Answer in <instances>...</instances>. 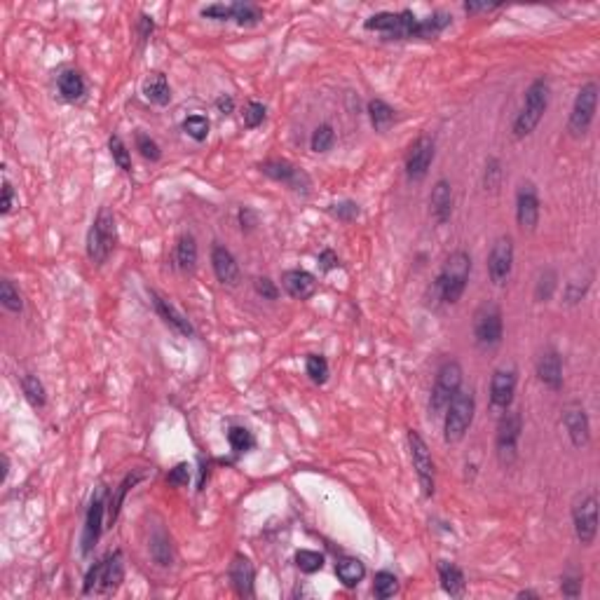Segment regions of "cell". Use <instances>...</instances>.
<instances>
[{
  "label": "cell",
  "mask_w": 600,
  "mask_h": 600,
  "mask_svg": "<svg viewBox=\"0 0 600 600\" xmlns=\"http://www.w3.org/2000/svg\"><path fill=\"white\" fill-rule=\"evenodd\" d=\"M469 274H472V258L467 251H452L436 277L434 294L445 305H455L465 296Z\"/></svg>",
  "instance_id": "obj_1"
},
{
  "label": "cell",
  "mask_w": 600,
  "mask_h": 600,
  "mask_svg": "<svg viewBox=\"0 0 600 600\" xmlns=\"http://www.w3.org/2000/svg\"><path fill=\"white\" fill-rule=\"evenodd\" d=\"M546 109H549V82L544 78H537L530 82V87L523 99V106L511 125L513 138H526L537 129V125L542 122Z\"/></svg>",
  "instance_id": "obj_2"
},
{
  "label": "cell",
  "mask_w": 600,
  "mask_h": 600,
  "mask_svg": "<svg viewBox=\"0 0 600 600\" xmlns=\"http://www.w3.org/2000/svg\"><path fill=\"white\" fill-rule=\"evenodd\" d=\"M474 413H476V399L472 389H460L452 401L448 404V409L443 411L445 420H443V438L445 443H457L462 441L465 434L469 432L474 422Z\"/></svg>",
  "instance_id": "obj_3"
},
{
  "label": "cell",
  "mask_w": 600,
  "mask_h": 600,
  "mask_svg": "<svg viewBox=\"0 0 600 600\" xmlns=\"http://www.w3.org/2000/svg\"><path fill=\"white\" fill-rule=\"evenodd\" d=\"M118 242V228H115V216L111 209H104L96 213L94 223H91L89 233H87V256L91 258V263L104 265L109 256L115 249Z\"/></svg>",
  "instance_id": "obj_4"
},
{
  "label": "cell",
  "mask_w": 600,
  "mask_h": 600,
  "mask_svg": "<svg viewBox=\"0 0 600 600\" xmlns=\"http://www.w3.org/2000/svg\"><path fill=\"white\" fill-rule=\"evenodd\" d=\"M125 579V565H122V553L115 551L109 558H104L101 563H96L84 577L82 594H113Z\"/></svg>",
  "instance_id": "obj_5"
},
{
  "label": "cell",
  "mask_w": 600,
  "mask_h": 600,
  "mask_svg": "<svg viewBox=\"0 0 600 600\" xmlns=\"http://www.w3.org/2000/svg\"><path fill=\"white\" fill-rule=\"evenodd\" d=\"M460 389H462V366L450 359L436 373L432 396H429V411L434 415H443V411L448 409V404Z\"/></svg>",
  "instance_id": "obj_6"
},
{
  "label": "cell",
  "mask_w": 600,
  "mask_h": 600,
  "mask_svg": "<svg viewBox=\"0 0 600 600\" xmlns=\"http://www.w3.org/2000/svg\"><path fill=\"white\" fill-rule=\"evenodd\" d=\"M504 338V319L502 310L495 303H483L474 312V340L483 350H492Z\"/></svg>",
  "instance_id": "obj_7"
},
{
  "label": "cell",
  "mask_w": 600,
  "mask_h": 600,
  "mask_svg": "<svg viewBox=\"0 0 600 600\" xmlns=\"http://www.w3.org/2000/svg\"><path fill=\"white\" fill-rule=\"evenodd\" d=\"M418 24H420V19L415 17L411 10H401V12L373 14L371 19H366L364 26L368 30H378V33L396 38V40H409V38H415V28H418Z\"/></svg>",
  "instance_id": "obj_8"
},
{
  "label": "cell",
  "mask_w": 600,
  "mask_h": 600,
  "mask_svg": "<svg viewBox=\"0 0 600 600\" xmlns=\"http://www.w3.org/2000/svg\"><path fill=\"white\" fill-rule=\"evenodd\" d=\"M572 523H574V535L584 546H591L596 542L598 535V502L596 495L591 492H582L574 497L572 502Z\"/></svg>",
  "instance_id": "obj_9"
},
{
  "label": "cell",
  "mask_w": 600,
  "mask_h": 600,
  "mask_svg": "<svg viewBox=\"0 0 600 600\" xmlns=\"http://www.w3.org/2000/svg\"><path fill=\"white\" fill-rule=\"evenodd\" d=\"M596 109H598V84L587 82L579 91H577L570 122H567V129H570L572 136H584L589 132L591 125H594Z\"/></svg>",
  "instance_id": "obj_10"
},
{
  "label": "cell",
  "mask_w": 600,
  "mask_h": 600,
  "mask_svg": "<svg viewBox=\"0 0 600 600\" xmlns=\"http://www.w3.org/2000/svg\"><path fill=\"white\" fill-rule=\"evenodd\" d=\"M409 448H411V460L415 467V474H418L422 495L432 497L434 495V486H436V472H434V460L432 452H429L425 438H422L418 432H409Z\"/></svg>",
  "instance_id": "obj_11"
},
{
  "label": "cell",
  "mask_w": 600,
  "mask_h": 600,
  "mask_svg": "<svg viewBox=\"0 0 600 600\" xmlns=\"http://www.w3.org/2000/svg\"><path fill=\"white\" fill-rule=\"evenodd\" d=\"M523 432V420L518 413H509L506 411L502 415L497 425V436H495V448H497V457L502 465H511L516 460L518 452V438Z\"/></svg>",
  "instance_id": "obj_12"
},
{
  "label": "cell",
  "mask_w": 600,
  "mask_h": 600,
  "mask_svg": "<svg viewBox=\"0 0 600 600\" xmlns=\"http://www.w3.org/2000/svg\"><path fill=\"white\" fill-rule=\"evenodd\" d=\"M513 270V240L509 235L497 237L488 253V277L495 287H502Z\"/></svg>",
  "instance_id": "obj_13"
},
{
  "label": "cell",
  "mask_w": 600,
  "mask_h": 600,
  "mask_svg": "<svg viewBox=\"0 0 600 600\" xmlns=\"http://www.w3.org/2000/svg\"><path fill=\"white\" fill-rule=\"evenodd\" d=\"M434 162V138L420 136L415 138L409 155H406V174L411 181H422Z\"/></svg>",
  "instance_id": "obj_14"
},
{
  "label": "cell",
  "mask_w": 600,
  "mask_h": 600,
  "mask_svg": "<svg viewBox=\"0 0 600 600\" xmlns=\"http://www.w3.org/2000/svg\"><path fill=\"white\" fill-rule=\"evenodd\" d=\"M516 221L523 230H533L540 223V195H537L535 183H521V188L516 192Z\"/></svg>",
  "instance_id": "obj_15"
},
{
  "label": "cell",
  "mask_w": 600,
  "mask_h": 600,
  "mask_svg": "<svg viewBox=\"0 0 600 600\" xmlns=\"http://www.w3.org/2000/svg\"><path fill=\"white\" fill-rule=\"evenodd\" d=\"M260 172L265 176H270L274 181H282L291 186L294 190H303L307 192L310 188V179H307V174L303 169H298L296 165H291L289 160H265L263 165H260Z\"/></svg>",
  "instance_id": "obj_16"
},
{
  "label": "cell",
  "mask_w": 600,
  "mask_h": 600,
  "mask_svg": "<svg viewBox=\"0 0 600 600\" xmlns=\"http://www.w3.org/2000/svg\"><path fill=\"white\" fill-rule=\"evenodd\" d=\"M516 371L513 368H497L490 378V404L499 411H509L513 394H516Z\"/></svg>",
  "instance_id": "obj_17"
},
{
  "label": "cell",
  "mask_w": 600,
  "mask_h": 600,
  "mask_svg": "<svg viewBox=\"0 0 600 600\" xmlns=\"http://www.w3.org/2000/svg\"><path fill=\"white\" fill-rule=\"evenodd\" d=\"M563 425L567 429V436L574 448H584L591 441V425H589V415L584 411L582 404H570L563 411Z\"/></svg>",
  "instance_id": "obj_18"
},
{
  "label": "cell",
  "mask_w": 600,
  "mask_h": 600,
  "mask_svg": "<svg viewBox=\"0 0 600 600\" xmlns=\"http://www.w3.org/2000/svg\"><path fill=\"white\" fill-rule=\"evenodd\" d=\"M211 267L221 284H226V287H237V282H240V265H237V258L233 256V251H230L228 246L213 244Z\"/></svg>",
  "instance_id": "obj_19"
},
{
  "label": "cell",
  "mask_w": 600,
  "mask_h": 600,
  "mask_svg": "<svg viewBox=\"0 0 600 600\" xmlns=\"http://www.w3.org/2000/svg\"><path fill=\"white\" fill-rule=\"evenodd\" d=\"M429 211L438 226H445L452 216V188L445 179H438L429 195Z\"/></svg>",
  "instance_id": "obj_20"
},
{
  "label": "cell",
  "mask_w": 600,
  "mask_h": 600,
  "mask_svg": "<svg viewBox=\"0 0 600 600\" xmlns=\"http://www.w3.org/2000/svg\"><path fill=\"white\" fill-rule=\"evenodd\" d=\"M230 582H233V589L237 596L242 598H251L253 596V582H256V572H253L251 560L237 553L230 563Z\"/></svg>",
  "instance_id": "obj_21"
},
{
  "label": "cell",
  "mask_w": 600,
  "mask_h": 600,
  "mask_svg": "<svg viewBox=\"0 0 600 600\" xmlns=\"http://www.w3.org/2000/svg\"><path fill=\"white\" fill-rule=\"evenodd\" d=\"M101 523H104V490L96 492V497L91 499L87 521H84V535H82V551L89 553L91 546L99 542L101 535Z\"/></svg>",
  "instance_id": "obj_22"
},
{
  "label": "cell",
  "mask_w": 600,
  "mask_h": 600,
  "mask_svg": "<svg viewBox=\"0 0 600 600\" xmlns=\"http://www.w3.org/2000/svg\"><path fill=\"white\" fill-rule=\"evenodd\" d=\"M537 378L542 380L551 391H558L563 387V364H560L558 352L546 350L544 355L537 359Z\"/></svg>",
  "instance_id": "obj_23"
},
{
  "label": "cell",
  "mask_w": 600,
  "mask_h": 600,
  "mask_svg": "<svg viewBox=\"0 0 600 600\" xmlns=\"http://www.w3.org/2000/svg\"><path fill=\"white\" fill-rule=\"evenodd\" d=\"M282 287L287 289L289 296L305 300L317 291V279L305 270H287L282 274Z\"/></svg>",
  "instance_id": "obj_24"
},
{
  "label": "cell",
  "mask_w": 600,
  "mask_h": 600,
  "mask_svg": "<svg viewBox=\"0 0 600 600\" xmlns=\"http://www.w3.org/2000/svg\"><path fill=\"white\" fill-rule=\"evenodd\" d=\"M150 298H152V305H155V310H157V314L160 317H162L165 321L172 328H176L179 330V333H183V335H192V326H190V321L183 317V314L176 310V307L169 303L167 298H162V296H157L155 291H150Z\"/></svg>",
  "instance_id": "obj_25"
},
{
  "label": "cell",
  "mask_w": 600,
  "mask_h": 600,
  "mask_svg": "<svg viewBox=\"0 0 600 600\" xmlns=\"http://www.w3.org/2000/svg\"><path fill=\"white\" fill-rule=\"evenodd\" d=\"M438 579H441V587L448 596H452V598L465 596L467 582H465L462 570H460L457 565L448 563V560H441V563H438Z\"/></svg>",
  "instance_id": "obj_26"
},
{
  "label": "cell",
  "mask_w": 600,
  "mask_h": 600,
  "mask_svg": "<svg viewBox=\"0 0 600 600\" xmlns=\"http://www.w3.org/2000/svg\"><path fill=\"white\" fill-rule=\"evenodd\" d=\"M143 96L155 106H167L172 101V87L162 73H152L143 82Z\"/></svg>",
  "instance_id": "obj_27"
},
{
  "label": "cell",
  "mask_w": 600,
  "mask_h": 600,
  "mask_svg": "<svg viewBox=\"0 0 600 600\" xmlns=\"http://www.w3.org/2000/svg\"><path fill=\"white\" fill-rule=\"evenodd\" d=\"M335 574H338V579L345 584V587L352 589V587H357V584L366 577V567L357 558H343V560H338Z\"/></svg>",
  "instance_id": "obj_28"
},
{
  "label": "cell",
  "mask_w": 600,
  "mask_h": 600,
  "mask_svg": "<svg viewBox=\"0 0 600 600\" xmlns=\"http://www.w3.org/2000/svg\"><path fill=\"white\" fill-rule=\"evenodd\" d=\"M197 263V242L192 235H181L176 242V265L183 272H190Z\"/></svg>",
  "instance_id": "obj_29"
},
{
  "label": "cell",
  "mask_w": 600,
  "mask_h": 600,
  "mask_svg": "<svg viewBox=\"0 0 600 600\" xmlns=\"http://www.w3.org/2000/svg\"><path fill=\"white\" fill-rule=\"evenodd\" d=\"M59 94L66 101H78L84 96V80L78 71H64L59 75Z\"/></svg>",
  "instance_id": "obj_30"
},
{
  "label": "cell",
  "mask_w": 600,
  "mask_h": 600,
  "mask_svg": "<svg viewBox=\"0 0 600 600\" xmlns=\"http://www.w3.org/2000/svg\"><path fill=\"white\" fill-rule=\"evenodd\" d=\"M368 118H371L373 127L382 132V129H387L391 122H394V109H391L389 104H384L382 99H373L371 104H368Z\"/></svg>",
  "instance_id": "obj_31"
},
{
  "label": "cell",
  "mask_w": 600,
  "mask_h": 600,
  "mask_svg": "<svg viewBox=\"0 0 600 600\" xmlns=\"http://www.w3.org/2000/svg\"><path fill=\"white\" fill-rule=\"evenodd\" d=\"M21 389H24L26 401L33 406V409H43L48 404V391H45L43 382L35 378V375H24L21 378Z\"/></svg>",
  "instance_id": "obj_32"
},
{
  "label": "cell",
  "mask_w": 600,
  "mask_h": 600,
  "mask_svg": "<svg viewBox=\"0 0 600 600\" xmlns=\"http://www.w3.org/2000/svg\"><path fill=\"white\" fill-rule=\"evenodd\" d=\"M138 481H141V474H129V476H125V481H122L120 486L115 488L113 497H111V506H109V518H111V523L118 521L120 509H122V502H125V495L129 492V488L136 486Z\"/></svg>",
  "instance_id": "obj_33"
},
{
  "label": "cell",
  "mask_w": 600,
  "mask_h": 600,
  "mask_svg": "<svg viewBox=\"0 0 600 600\" xmlns=\"http://www.w3.org/2000/svg\"><path fill=\"white\" fill-rule=\"evenodd\" d=\"M448 24H450V17H448V14L436 12V14H432V17L420 19L418 28H415V38H436Z\"/></svg>",
  "instance_id": "obj_34"
},
{
  "label": "cell",
  "mask_w": 600,
  "mask_h": 600,
  "mask_svg": "<svg viewBox=\"0 0 600 600\" xmlns=\"http://www.w3.org/2000/svg\"><path fill=\"white\" fill-rule=\"evenodd\" d=\"M558 289V274L556 270H551V267H546V270L540 272L537 277V284H535V298L544 303V300H549L553 296V291Z\"/></svg>",
  "instance_id": "obj_35"
},
{
  "label": "cell",
  "mask_w": 600,
  "mask_h": 600,
  "mask_svg": "<svg viewBox=\"0 0 600 600\" xmlns=\"http://www.w3.org/2000/svg\"><path fill=\"white\" fill-rule=\"evenodd\" d=\"M0 303H3L5 310L12 312V314H19L21 310H24L21 294L14 289V284L10 279H3V284H0Z\"/></svg>",
  "instance_id": "obj_36"
},
{
  "label": "cell",
  "mask_w": 600,
  "mask_h": 600,
  "mask_svg": "<svg viewBox=\"0 0 600 600\" xmlns=\"http://www.w3.org/2000/svg\"><path fill=\"white\" fill-rule=\"evenodd\" d=\"M296 565H298V570L305 572V574L319 572L321 567H324V556H321L319 551L300 549V551L296 553Z\"/></svg>",
  "instance_id": "obj_37"
},
{
  "label": "cell",
  "mask_w": 600,
  "mask_h": 600,
  "mask_svg": "<svg viewBox=\"0 0 600 600\" xmlns=\"http://www.w3.org/2000/svg\"><path fill=\"white\" fill-rule=\"evenodd\" d=\"M233 19H235L240 26H253V24H258V21L263 19V12H260L256 5H249V3H233Z\"/></svg>",
  "instance_id": "obj_38"
},
{
  "label": "cell",
  "mask_w": 600,
  "mask_h": 600,
  "mask_svg": "<svg viewBox=\"0 0 600 600\" xmlns=\"http://www.w3.org/2000/svg\"><path fill=\"white\" fill-rule=\"evenodd\" d=\"M150 553L157 565H162V567L172 565V544H169V537L165 533H157L150 540Z\"/></svg>",
  "instance_id": "obj_39"
},
{
  "label": "cell",
  "mask_w": 600,
  "mask_h": 600,
  "mask_svg": "<svg viewBox=\"0 0 600 600\" xmlns=\"http://www.w3.org/2000/svg\"><path fill=\"white\" fill-rule=\"evenodd\" d=\"M373 591H375V596L382 598V600H387L391 596H396L399 594V579L391 572H378L375 574V584H373Z\"/></svg>",
  "instance_id": "obj_40"
},
{
  "label": "cell",
  "mask_w": 600,
  "mask_h": 600,
  "mask_svg": "<svg viewBox=\"0 0 600 600\" xmlns=\"http://www.w3.org/2000/svg\"><path fill=\"white\" fill-rule=\"evenodd\" d=\"M333 143H335V132H333V127H330V125H319L312 132L310 145H312L314 152H326V150L333 148Z\"/></svg>",
  "instance_id": "obj_41"
},
{
  "label": "cell",
  "mask_w": 600,
  "mask_h": 600,
  "mask_svg": "<svg viewBox=\"0 0 600 600\" xmlns=\"http://www.w3.org/2000/svg\"><path fill=\"white\" fill-rule=\"evenodd\" d=\"M109 148H111V155H113V162L118 165L122 172H132V155H129V150H127V145L125 141L115 134L111 136V141H109Z\"/></svg>",
  "instance_id": "obj_42"
},
{
  "label": "cell",
  "mask_w": 600,
  "mask_h": 600,
  "mask_svg": "<svg viewBox=\"0 0 600 600\" xmlns=\"http://www.w3.org/2000/svg\"><path fill=\"white\" fill-rule=\"evenodd\" d=\"M502 183V162L497 157H488L486 169H483V188L488 192H497Z\"/></svg>",
  "instance_id": "obj_43"
},
{
  "label": "cell",
  "mask_w": 600,
  "mask_h": 600,
  "mask_svg": "<svg viewBox=\"0 0 600 600\" xmlns=\"http://www.w3.org/2000/svg\"><path fill=\"white\" fill-rule=\"evenodd\" d=\"M183 132L190 138H195V141H204L206 134H209V120L204 115H190V118L183 120Z\"/></svg>",
  "instance_id": "obj_44"
},
{
  "label": "cell",
  "mask_w": 600,
  "mask_h": 600,
  "mask_svg": "<svg viewBox=\"0 0 600 600\" xmlns=\"http://www.w3.org/2000/svg\"><path fill=\"white\" fill-rule=\"evenodd\" d=\"M228 441H230V445H233L235 452H246V450L253 448L256 438H253V434L249 432V429H244V427H233V429L228 432Z\"/></svg>",
  "instance_id": "obj_45"
},
{
  "label": "cell",
  "mask_w": 600,
  "mask_h": 600,
  "mask_svg": "<svg viewBox=\"0 0 600 600\" xmlns=\"http://www.w3.org/2000/svg\"><path fill=\"white\" fill-rule=\"evenodd\" d=\"M307 375H310V380L312 382H317V384H324L328 380V364H326V359L324 357H319V355H310L307 357Z\"/></svg>",
  "instance_id": "obj_46"
},
{
  "label": "cell",
  "mask_w": 600,
  "mask_h": 600,
  "mask_svg": "<svg viewBox=\"0 0 600 600\" xmlns=\"http://www.w3.org/2000/svg\"><path fill=\"white\" fill-rule=\"evenodd\" d=\"M328 213L338 221L343 223H350L359 216V204L357 202H350V199H345V202H338V204H330Z\"/></svg>",
  "instance_id": "obj_47"
},
{
  "label": "cell",
  "mask_w": 600,
  "mask_h": 600,
  "mask_svg": "<svg viewBox=\"0 0 600 600\" xmlns=\"http://www.w3.org/2000/svg\"><path fill=\"white\" fill-rule=\"evenodd\" d=\"M242 118H244V127L256 129L258 125H263V120H265V106L258 101H249L242 113Z\"/></svg>",
  "instance_id": "obj_48"
},
{
  "label": "cell",
  "mask_w": 600,
  "mask_h": 600,
  "mask_svg": "<svg viewBox=\"0 0 600 600\" xmlns=\"http://www.w3.org/2000/svg\"><path fill=\"white\" fill-rule=\"evenodd\" d=\"M136 150L141 152L145 160H150V162H157L160 155H162V152H160V145L152 141L148 134H136Z\"/></svg>",
  "instance_id": "obj_49"
},
{
  "label": "cell",
  "mask_w": 600,
  "mask_h": 600,
  "mask_svg": "<svg viewBox=\"0 0 600 600\" xmlns=\"http://www.w3.org/2000/svg\"><path fill=\"white\" fill-rule=\"evenodd\" d=\"M202 17H209V19H218V21H226V19H233V5H206L202 7Z\"/></svg>",
  "instance_id": "obj_50"
},
{
  "label": "cell",
  "mask_w": 600,
  "mask_h": 600,
  "mask_svg": "<svg viewBox=\"0 0 600 600\" xmlns=\"http://www.w3.org/2000/svg\"><path fill=\"white\" fill-rule=\"evenodd\" d=\"M253 287H256V294L263 296L265 300H277V298H279V291H277L274 282L267 279V277H258V279L253 282Z\"/></svg>",
  "instance_id": "obj_51"
},
{
  "label": "cell",
  "mask_w": 600,
  "mask_h": 600,
  "mask_svg": "<svg viewBox=\"0 0 600 600\" xmlns=\"http://www.w3.org/2000/svg\"><path fill=\"white\" fill-rule=\"evenodd\" d=\"M587 291H589V282H584L582 287H579L577 282H570V284L565 287V294H563V296H565V303H567V305H577L584 296H587Z\"/></svg>",
  "instance_id": "obj_52"
},
{
  "label": "cell",
  "mask_w": 600,
  "mask_h": 600,
  "mask_svg": "<svg viewBox=\"0 0 600 600\" xmlns=\"http://www.w3.org/2000/svg\"><path fill=\"white\" fill-rule=\"evenodd\" d=\"M188 481H190V467L188 465H179V467H174L172 472H169L167 476V483L169 486H188Z\"/></svg>",
  "instance_id": "obj_53"
},
{
  "label": "cell",
  "mask_w": 600,
  "mask_h": 600,
  "mask_svg": "<svg viewBox=\"0 0 600 600\" xmlns=\"http://www.w3.org/2000/svg\"><path fill=\"white\" fill-rule=\"evenodd\" d=\"M12 206H14V190L10 186V181H3V202H0V213H10L12 211Z\"/></svg>",
  "instance_id": "obj_54"
},
{
  "label": "cell",
  "mask_w": 600,
  "mask_h": 600,
  "mask_svg": "<svg viewBox=\"0 0 600 600\" xmlns=\"http://www.w3.org/2000/svg\"><path fill=\"white\" fill-rule=\"evenodd\" d=\"M560 591H563V596L567 598H577L582 594V579H577V577H565Z\"/></svg>",
  "instance_id": "obj_55"
},
{
  "label": "cell",
  "mask_w": 600,
  "mask_h": 600,
  "mask_svg": "<svg viewBox=\"0 0 600 600\" xmlns=\"http://www.w3.org/2000/svg\"><path fill=\"white\" fill-rule=\"evenodd\" d=\"M319 265H321V270H333V267L340 265V260H338V256L330 249H324L319 253Z\"/></svg>",
  "instance_id": "obj_56"
},
{
  "label": "cell",
  "mask_w": 600,
  "mask_h": 600,
  "mask_svg": "<svg viewBox=\"0 0 600 600\" xmlns=\"http://www.w3.org/2000/svg\"><path fill=\"white\" fill-rule=\"evenodd\" d=\"M495 7H499V5L497 3H474V0H469V3H465V12L467 14H476V12L495 10Z\"/></svg>",
  "instance_id": "obj_57"
},
{
  "label": "cell",
  "mask_w": 600,
  "mask_h": 600,
  "mask_svg": "<svg viewBox=\"0 0 600 600\" xmlns=\"http://www.w3.org/2000/svg\"><path fill=\"white\" fill-rule=\"evenodd\" d=\"M152 28H155L152 19L145 17V14H141V19H138V35H141V40H145V38L152 33Z\"/></svg>",
  "instance_id": "obj_58"
},
{
  "label": "cell",
  "mask_w": 600,
  "mask_h": 600,
  "mask_svg": "<svg viewBox=\"0 0 600 600\" xmlns=\"http://www.w3.org/2000/svg\"><path fill=\"white\" fill-rule=\"evenodd\" d=\"M216 109H218L223 115H228V113H233L235 101H233V99H230V96L223 94V96H218V99H216Z\"/></svg>",
  "instance_id": "obj_59"
},
{
  "label": "cell",
  "mask_w": 600,
  "mask_h": 600,
  "mask_svg": "<svg viewBox=\"0 0 600 600\" xmlns=\"http://www.w3.org/2000/svg\"><path fill=\"white\" fill-rule=\"evenodd\" d=\"M7 472H10V460H7V455H3V481L7 479Z\"/></svg>",
  "instance_id": "obj_60"
},
{
  "label": "cell",
  "mask_w": 600,
  "mask_h": 600,
  "mask_svg": "<svg viewBox=\"0 0 600 600\" xmlns=\"http://www.w3.org/2000/svg\"><path fill=\"white\" fill-rule=\"evenodd\" d=\"M518 598H537V594H533V591H521Z\"/></svg>",
  "instance_id": "obj_61"
}]
</instances>
